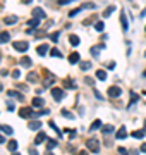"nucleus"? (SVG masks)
Segmentation results:
<instances>
[{"instance_id": "20e7f679", "label": "nucleus", "mask_w": 146, "mask_h": 155, "mask_svg": "<svg viewBox=\"0 0 146 155\" xmlns=\"http://www.w3.org/2000/svg\"><path fill=\"white\" fill-rule=\"evenodd\" d=\"M19 115L21 117H36V112H33V109L29 107H22L19 110Z\"/></svg>"}, {"instance_id": "5701e85b", "label": "nucleus", "mask_w": 146, "mask_h": 155, "mask_svg": "<svg viewBox=\"0 0 146 155\" xmlns=\"http://www.w3.org/2000/svg\"><path fill=\"white\" fill-rule=\"evenodd\" d=\"M69 41H70V45H72V47H78V45H79V36L72 35V36L69 38Z\"/></svg>"}, {"instance_id": "a211bd4d", "label": "nucleus", "mask_w": 146, "mask_h": 155, "mask_svg": "<svg viewBox=\"0 0 146 155\" xmlns=\"http://www.w3.org/2000/svg\"><path fill=\"white\" fill-rule=\"evenodd\" d=\"M45 140H47V134H45V133H38V134H36V138H35V143L40 145L41 141H45Z\"/></svg>"}, {"instance_id": "4c0bfd02", "label": "nucleus", "mask_w": 146, "mask_h": 155, "mask_svg": "<svg viewBox=\"0 0 146 155\" xmlns=\"http://www.w3.org/2000/svg\"><path fill=\"white\" fill-rule=\"evenodd\" d=\"M58 36H60V33H58V31H55V33H52V35H50L52 41H57V40H58Z\"/></svg>"}, {"instance_id": "f3484780", "label": "nucleus", "mask_w": 146, "mask_h": 155, "mask_svg": "<svg viewBox=\"0 0 146 155\" xmlns=\"http://www.w3.org/2000/svg\"><path fill=\"white\" fill-rule=\"evenodd\" d=\"M36 52H38V55H41V57L47 55V52H48V45H40Z\"/></svg>"}, {"instance_id": "8fccbe9b", "label": "nucleus", "mask_w": 146, "mask_h": 155, "mask_svg": "<svg viewBox=\"0 0 146 155\" xmlns=\"http://www.w3.org/2000/svg\"><path fill=\"white\" fill-rule=\"evenodd\" d=\"M141 17H146V9L143 10V12H141Z\"/></svg>"}, {"instance_id": "de8ad7c7", "label": "nucleus", "mask_w": 146, "mask_h": 155, "mask_svg": "<svg viewBox=\"0 0 146 155\" xmlns=\"http://www.w3.org/2000/svg\"><path fill=\"white\" fill-rule=\"evenodd\" d=\"M141 152H143V154H146V143L141 145Z\"/></svg>"}, {"instance_id": "b1692460", "label": "nucleus", "mask_w": 146, "mask_h": 155, "mask_svg": "<svg viewBox=\"0 0 146 155\" xmlns=\"http://www.w3.org/2000/svg\"><path fill=\"white\" fill-rule=\"evenodd\" d=\"M21 66H24V67H31V59H29V57H22V59H21Z\"/></svg>"}, {"instance_id": "39448f33", "label": "nucleus", "mask_w": 146, "mask_h": 155, "mask_svg": "<svg viewBox=\"0 0 146 155\" xmlns=\"http://www.w3.org/2000/svg\"><path fill=\"white\" fill-rule=\"evenodd\" d=\"M52 97H53L57 102H60V100L64 98V92H62L60 88H52Z\"/></svg>"}, {"instance_id": "dca6fc26", "label": "nucleus", "mask_w": 146, "mask_h": 155, "mask_svg": "<svg viewBox=\"0 0 146 155\" xmlns=\"http://www.w3.org/2000/svg\"><path fill=\"white\" fill-rule=\"evenodd\" d=\"M9 40H10V35L7 31H2V33H0V43H7Z\"/></svg>"}, {"instance_id": "13d9d810", "label": "nucleus", "mask_w": 146, "mask_h": 155, "mask_svg": "<svg viewBox=\"0 0 146 155\" xmlns=\"http://www.w3.org/2000/svg\"><path fill=\"white\" fill-rule=\"evenodd\" d=\"M0 59H2V53H0Z\"/></svg>"}, {"instance_id": "7ed1b4c3", "label": "nucleus", "mask_w": 146, "mask_h": 155, "mask_svg": "<svg viewBox=\"0 0 146 155\" xmlns=\"http://www.w3.org/2000/svg\"><path fill=\"white\" fill-rule=\"evenodd\" d=\"M12 47H14V50H17V52H26L29 47V43L28 41H14Z\"/></svg>"}, {"instance_id": "7c9ffc66", "label": "nucleus", "mask_w": 146, "mask_h": 155, "mask_svg": "<svg viewBox=\"0 0 146 155\" xmlns=\"http://www.w3.org/2000/svg\"><path fill=\"white\" fill-rule=\"evenodd\" d=\"M7 148H9L10 152H16V150H17V141H14V140L9 141V146H7Z\"/></svg>"}, {"instance_id": "052dcab7", "label": "nucleus", "mask_w": 146, "mask_h": 155, "mask_svg": "<svg viewBox=\"0 0 146 155\" xmlns=\"http://www.w3.org/2000/svg\"><path fill=\"white\" fill-rule=\"evenodd\" d=\"M14 155H19V154H14Z\"/></svg>"}, {"instance_id": "603ef678", "label": "nucleus", "mask_w": 146, "mask_h": 155, "mask_svg": "<svg viewBox=\"0 0 146 155\" xmlns=\"http://www.w3.org/2000/svg\"><path fill=\"white\" fill-rule=\"evenodd\" d=\"M22 2H24V4H29V2H31V0H22Z\"/></svg>"}, {"instance_id": "09e8293b", "label": "nucleus", "mask_w": 146, "mask_h": 155, "mask_svg": "<svg viewBox=\"0 0 146 155\" xmlns=\"http://www.w3.org/2000/svg\"><path fill=\"white\" fill-rule=\"evenodd\" d=\"M0 143H5V138H4L2 134H0Z\"/></svg>"}, {"instance_id": "49530a36", "label": "nucleus", "mask_w": 146, "mask_h": 155, "mask_svg": "<svg viewBox=\"0 0 146 155\" xmlns=\"http://www.w3.org/2000/svg\"><path fill=\"white\" fill-rule=\"evenodd\" d=\"M29 155H38V152L35 148H29Z\"/></svg>"}, {"instance_id": "a878e982", "label": "nucleus", "mask_w": 146, "mask_h": 155, "mask_svg": "<svg viewBox=\"0 0 146 155\" xmlns=\"http://www.w3.org/2000/svg\"><path fill=\"white\" fill-rule=\"evenodd\" d=\"M64 86H65V88H72V90H74V88H76V83L72 81V79H65V81H64Z\"/></svg>"}, {"instance_id": "4be33fe9", "label": "nucleus", "mask_w": 146, "mask_h": 155, "mask_svg": "<svg viewBox=\"0 0 146 155\" xmlns=\"http://www.w3.org/2000/svg\"><path fill=\"white\" fill-rule=\"evenodd\" d=\"M137 100H139V95H136V93H131V102H129V105H127V107L131 109V107H132Z\"/></svg>"}, {"instance_id": "1a4fd4ad", "label": "nucleus", "mask_w": 146, "mask_h": 155, "mask_svg": "<svg viewBox=\"0 0 146 155\" xmlns=\"http://www.w3.org/2000/svg\"><path fill=\"white\" fill-rule=\"evenodd\" d=\"M103 48H105L103 43H100V45H96V47H93V48H91V55H93V57H98V55H100V50H103Z\"/></svg>"}, {"instance_id": "473e14b6", "label": "nucleus", "mask_w": 146, "mask_h": 155, "mask_svg": "<svg viewBox=\"0 0 146 155\" xmlns=\"http://www.w3.org/2000/svg\"><path fill=\"white\" fill-rule=\"evenodd\" d=\"M38 24H40V21H38V19H31V21H28V26H29V28H36Z\"/></svg>"}, {"instance_id": "37998d69", "label": "nucleus", "mask_w": 146, "mask_h": 155, "mask_svg": "<svg viewBox=\"0 0 146 155\" xmlns=\"http://www.w3.org/2000/svg\"><path fill=\"white\" fill-rule=\"evenodd\" d=\"M141 150H131V152H127V155H139Z\"/></svg>"}, {"instance_id": "bf43d9fd", "label": "nucleus", "mask_w": 146, "mask_h": 155, "mask_svg": "<svg viewBox=\"0 0 146 155\" xmlns=\"http://www.w3.org/2000/svg\"><path fill=\"white\" fill-rule=\"evenodd\" d=\"M145 57H146V52H145Z\"/></svg>"}, {"instance_id": "ea45409f", "label": "nucleus", "mask_w": 146, "mask_h": 155, "mask_svg": "<svg viewBox=\"0 0 146 155\" xmlns=\"http://www.w3.org/2000/svg\"><path fill=\"white\" fill-rule=\"evenodd\" d=\"M65 133H69L70 138H76V129H65Z\"/></svg>"}, {"instance_id": "6e6d98bb", "label": "nucleus", "mask_w": 146, "mask_h": 155, "mask_svg": "<svg viewBox=\"0 0 146 155\" xmlns=\"http://www.w3.org/2000/svg\"><path fill=\"white\" fill-rule=\"evenodd\" d=\"M143 76H145V78H146V71H145V72H143Z\"/></svg>"}, {"instance_id": "e433bc0d", "label": "nucleus", "mask_w": 146, "mask_h": 155, "mask_svg": "<svg viewBox=\"0 0 146 155\" xmlns=\"http://www.w3.org/2000/svg\"><path fill=\"white\" fill-rule=\"evenodd\" d=\"M50 53H52V55H53V57H58V59H60V57H62V53H60V52H58L57 48H52V52H50Z\"/></svg>"}, {"instance_id": "a19ab883", "label": "nucleus", "mask_w": 146, "mask_h": 155, "mask_svg": "<svg viewBox=\"0 0 146 155\" xmlns=\"http://www.w3.org/2000/svg\"><path fill=\"white\" fill-rule=\"evenodd\" d=\"M7 110H9V112H14V110H16V107H14V103L12 102L7 103Z\"/></svg>"}, {"instance_id": "58836bf2", "label": "nucleus", "mask_w": 146, "mask_h": 155, "mask_svg": "<svg viewBox=\"0 0 146 155\" xmlns=\"http://www.w3.org/2000/svg\"><path fill=\"white\" fill-rule=\"evenodd\" d=\"M50 128H52V129H53V131H57V133L58 134H62V133H60V129H58V128H57V124H55V123H52V121H50Z\"/></svg>"}, {"instance_id": "a18cd8bd", "label": "nucleus", "mask_w": 146, "mask_h": 155, "mask_svg": "<svg viewBox=\"0 0 146 155\" xmlns=\"http://www.w3.org/2000/svg\"><path fill=\"white\" fill-rule=\"evenodd\" d=\"M70 2H72V0H58L60 5H65V4H70Z\"/></svg>"}, {"instance_id": "412c9836", "label": "nucleus", "mask_w": 146, "mask_h": 155, "mask_svg": "<svg viewBox=\"0 0 146 155\" xmlns=\"http://www.w3.org/2000/svg\"><path fill=\"white\" fill-rule=\"evenodd\" d=\"M98 128H101V121H100V119H96L95 123H93V124H91V126H89V131L93 133V131H96Z\"/></svg>"}, {"instance_id": "393cba45", "label": "nucleus", "mask_w": 146, "mask_h": 155, "mask_svg": "<svg viewBox=\"0 0 146 155\" xmlns=\"http://www.w3.org/2000/svg\"><path fill=\"white\" fill-rule=\"evenodd\" d=\"M96 78H98V79H101V81H103V79H107V72L103 71V69H100V71H96Z\"/></svg>"}, {"instance_id": "79ce46f5", "label": "nucleus", "mask_w": 146, "mask_h": 155, "mask_svg": "<svg viewBox=\"0 0 146 155\" xmlns=\"http://www.w3.org/2000/svg\"><path fill=\"white\" fill-rule=\"evenodd\" d=\"M119 154L120 155H127V150L124 148V146H119Z\"/></svg>"}, {"instance_id": "f704fd0d", "label": "nucleus", "mask_w": 146, "mask_h": 155, "mask_svg": "<svg viewBox=\"0 0 146 155\" xmlns=\"http://www.w3.org/2000/svg\"><path fill=\"white\" fill-rule=\"evenodd\" d=\"M103 28H105V24H103L101 21H98L96 24H95V30L96 31H103Z\"/></svg>"}, {"instance_id": "aec40b11", "label": "nucleus", "mask_w": 146, "mask_h": 155, "mask_svg": "<svg viewBox=\"0 0 146 155\" xmlns=\"http://www.w3.org/2000/svg\"><path fill=\"white\" fill-rule=\"evenodd\" d=\"M69 62H70V64L79 62V53H78V52H74V53H70V55H69Z\"/></svg>"}, {"instance_id": "2eb2a0df", "label": "nucleus", "mask_w": 146, "mask_h": 155, "mask_svg": "<svg viewBox=\"0 0 146 155\" xmlns=\"http://www.w3.org/2000/svg\"><path fill=\"white\" fill-rule=\"evenodd\" d=\"M45 105V102H43V98H40V97H36V98H33V107L35 109H38V107H43Z\"/></svg>"}, {"instance_id": "f8f14e48", "label": "nucleus", "mask_w": 146, "mask_h": 155, "mask_svg": "<svg viewBox=\"0 0 146 155\" xmlns=\"http://www.w3.org/2000/svg\"><path fill=\"white\" fill-rule=\"evenodd\" d=\"M126 136H127V133H126V128H124V126H120V129L117 131L115 138H117V140H124Z\"/></svg>"}, {"instance_id": "c9c22d12", "label": "nucleus", "mask_w": 146, "mask_h": 155, "mask_svg": "<svg viewBox=\"0 0 146 155\" xmlns=\"http://www.w3.org/2000/svg\"><path fill=\"white\" fill-rule=\"evenodd\" d=\"M81 69H83V71L91 69V62H83V64H81Z\"/></svg>"}, {"instance_id": "f03ea898", "label": "nucleus", "mask_w": 146, "mask_h": 155, "mask_svg": "<svg viewBox=\"0 0 146 155\" xmlns=\"http://www.w3.org/2000/svg\"><path fill=\"white\" fill-rule=\"evenodd\" d=\"M107 95L110 97V98H119L120 95H122V90L119 88V86H110L107 90Z\"/></svg>"}, {"instance_id": "c03bdc74", "label": "nucleus", "mask_w": 146, "mask_h": 155, "mask_svg": "<svg viewBox=\"0 0 146 155\" xmlns=\"http://www.w3.org/2000/svg\"><path fill=\"white\" fill-rule=\"evenodd\" d=\"M12 76H14V78H16V79H17V78H19V76H21V72H19V69H16V71L12 72Z\"/></svg>"}, {"instance_id": "4468645a", "label": "nucleus", "mask_w": 146, "mask_h": 155, "mask_svg": "<svg viewBox=\"0 0 146 155\" xmlns=\"http://www.w3.org/2000/svg\"><path fill=\"white\" fill-rule=\"evenodd\" d=\"M0 131L5 133V134H12L14 133V129H12L10 126H7V124H0Z\"/></svg>"}, {"instance_id": "9b49d317", "label": "nucleus", "mask_w": 146, "mask_h": 155, "mask_svg": "<svg viewBox=\"0 0 146 155\" xmlns=\"http://www.w3.org/2000/svg\"><path fill=\"white\" fill-rule=\"evenodd\" d=\"M145 134H146L145 129H137V131H134V133H131V136H132V138H136V140H143V138H145Z\"/></svg>"}, {"instance_id": "864d4df0", "label": "nucleus", "mask_w": 146, "mask_h": 155, "mask_svg": "<svg viewBox=\"0 0 146 155\" xmlns=\"http://www.w3.org/2000/svg\"><path fill=\"white\" fill-rule=\"evenodd\" d=\"M2 90H4V86H2V83H0V92H2Z\"/></svg>"}, {"instance_id": "c756f323", "label": "nucleus", "mask_w": 146, "mask_h": 155, "mask_svg": "<svg viewBox=\"0 0 146 155\" xmlns=\"http://www.w3.org/2000/svg\"><path fill=\"white\" fill-rule=\"evenodd\" d=\"M114 10H115V7H114V5H110V7H108V9L105 10V12H103V17H110Z\"/></svg>"}, {"instance_id": "c85d7f7f", "label": "nucleus", "mask_w": 146, "mask_h": 155, "mask_svg": "<svg viewBox=\"0 0 146 155\" xmlns=\"http://www.w3.org/2000/svg\"><path fill=\"white\" fill-rule=\"evenodd\" d=\"M47 145H48L47 148H48V150H52V148H55V146L58 145V141H57V140H48V141H47Z\"/></svg>"}, {"instance_id": "680f3d73", "label": "nucleus", "mask_w": 146, "mask_h": 155, "mask_svg": "<svg viewBox=\"0 0 146 155\" xmlns=\"http://www.w3.org/2000/svg\"><path fill=\"white\" fill-rule=\"evenodd\" d=\"M119 155H120V154H119Z\"/></svg>"}, {"instance_id": "9d476101", "label": "nucleus", "mask_w": 146, "mask_h": 155, "mask_svg": "<svg viewBox=\"0 0 146 155\" xmlns=\"http://www.w3.org/2000/svg\"><path fill=\"white\" fill-rule=\"evenodd\" d=\"M101 133L105 134V136H110V134L114 133V126H112V124H107V126H101Z\"/></svg>"}, {"instance_id": "6e6552de", "label": "nucleus", "mask_w": 146, "mask_h": 155, "mask_svg": "<svg viewBox=\"0 0 146 155\" xmlns=\"http://www.w3.org/2000/svg\"><path fill=\"white\" fill-rule=\"evenodd\" d=\"M7 95L9 97H14V98H17V100H21V102H24V95L19 92H16V90H10V92H7Z\"/></svg>"}, {"instance_id": "4d7b16f0", "label": "nucleus", "mask_w": 146, "mask_h": 155, "mask_svg": "<svg viewBox=\"0 0 146 155\" xmlns=\"http://www.w3.org/2000/svg\"><path fill=\"white\" fill-rule=\"evenodd\" d=\"M145 131H146V121H145Z\"/></svg>"}, {"instance_id": "bb28decb", "label": "nucleus", "mask_w": 146, "mask_h": 155, "mask_svg": "<svg viewBox=\"0 0 146 155\" xmlns=\"http://www.w3.org/2000/svg\"><path fill=\"white\" fill-rule=\"evenodd\" d=\"M86 9H95V4H93V2H86V4H83V5H81V10H86Z\"/></svg>"}, {"instance_id": "ddd939ff", "label": "nucleus", "mask_w": 146, "mask_h": 155, "mask_svg": "<svg viewBox=\"0 0 146 155\" xmlns=\"http://www.w3.org/2000/svg\"><path fill=\"white\" fill-rule=\"evenodd\" d=\"M28 128L33 129V131H38L40 128H41V123H40V121H31V123L28 124Z\"/></svg>"}, {"instance_id": "2f4dec72", "label": "nucleus", "mask_w": 146, "mask_h": 155, "mask_svg": "<svg viewBox=\"0 0 146 155\" xmlns=\"http://www.w3.org/2000/svg\"><path fill=\"white\" fill-rule=\"evenodd\" d=\"M53 81H55V79H53V76H48V78H45L43 84H45V86H52V84H53Z\"/></svg>"}, {"instance_id": "72a5a7b5", "label": "nucleus", "mask_w": 146, "mask_h": 155, "mask_svg": "<svg viewBox=\"0 0 146 155\" xmlns=\"http://www.w3.org/2000/svg\"><path fill=\"white\" fill-rule=\"evenodd\" d=\"M60 112H62V115H64V117H67V119H74V115L69 112V110H65V109H62Z\"/></svg>"}, {"instance_id": "f257e3e1", "label": "nucleus", "mask_w": 146, "mask_h": 155, "mask_svg": "<svg viewBox=\"0 0 146 155\" xmlns=\"http://www.w3.org/2000/svg\"><path fill=\"white\" fill-rule=\"evenodd\" d=\"M86 146H88V150H91L93 154H98V152H100V141H98L96 138H89L86 141Z\"/></svg>"}, {"instance_id": "423d86ee", "label": "nucleus", "mask_w": 146, "mask_h": 155, "mask_svg": "<svg viewBox=\"0 0 146 155\" xmlns=\"http://www.w3.org/2000/svg\"><path fill=\"white\" fill-rule=\"evenodd\" d=\"M33 17H35V19H38V21H41V19H45V17H47V14H45L41 9H33Z\"/></svg>"}, {"instance_id": "6ab92c4d", "label": "nucleus", "mask_w": 146, "mask_h": 155, "mask_svg": "<svg viewBox=\"0 0 146 155\" xmlns=\"http://www.w3.org/2000/svg\"><path fill=\"white\" fill-rule=\"evenodd\" d=\"M16 21H17V16H7V17L4 19V22L10 26V24H16Z\"/></svg>"}, {"instance_id": "cd10ccee", "label": "nucleus", "mask_w": 146, "mask_h": 155, "mask_svg": "<svg viewBox=\"0 0 146 155\" xmlns=\"http://www.w3.org/2000/svg\"><path fill=\"white\" fill-rule=\"evenodd\" d=\"M36 79H38V74H36V72H29L28 74V81L29 83H35Z\"/></svg>"}, {"instance_id": "3c124183", "label": "nucleus", "mask_w": 146, "mask_h": 155, "mask_svg": "<svg viewBox=\"0 0 146 155\" xmlns=\"http://www.w3.org/2000/svg\"><path fill=\"white\" fill-rule=\"evenodd\" d=\"M79 155H88V152H79Z\"/></svg>"}, {"instance_id": "5fc2aeb1", "label": "nucleus", "mask_w": 146, "mask_h": 155, "mask_svg": "<svg viewBox=\"0 0 146 155\" xmlns=\"http://www.w3.org/2000/svg\"><path fill=\"white\" fill-rule=\"evenodd\" d=\"M45 155H53V154H52V152H47V154H45Z\"/></svg>"}, {"instance_id": "0eeeda50", "label": "nucleus", "mask_w": 146, "mask_h": 155, "mask_svg": "<svg viewBox=\"0 0 146 155\" xmlns=\"http://www.w3.org/2000/svg\"><path fill=\"white\" fill-rule=\"evenodd\" d=\"M120 24H122V30L127 31L129 30V22H127V17H126V12L120 10Z\"/></svg>"}]
</instances>
